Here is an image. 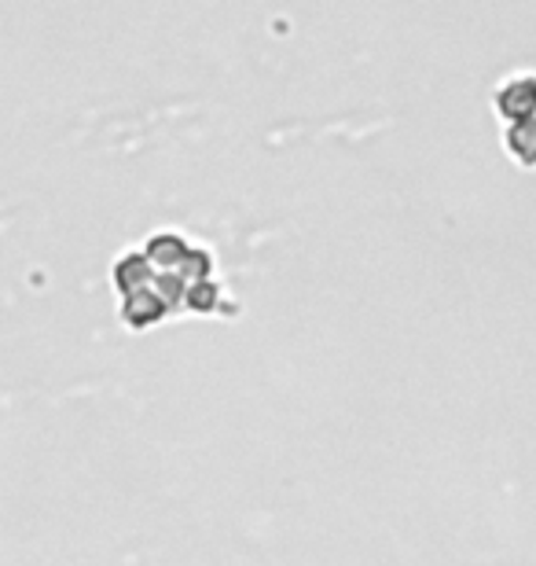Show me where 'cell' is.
Segmentation results:
<instances>
[{"mask_svg":"<svg viewBox=\"0 0 536 566\" xmlns=\"http://www.w3.org/2000/svg\"><path fill=\"white\" fill-rule=\"evenodd\" d=\"M496 111L507 122H526L536 118V77L515 74L496 88Z\"/></svg>","mask_w":536,"mask_h":566,"instance_id":"1","label":"cell"},{"mask_svg":"<svg viewBox=\"0 0 536 566\" xmlns=\"http://www.w3.org/2000/svg\"><path fill=\"white\" fill-rule=\"evenodd\" d=\"M504 140H507V151L515 155L522 166H536V118L511 122Z\"/></svg>","mask_w":536,"mask_h":566,"instance_id":"2","label":"cell"}]
</instances>
